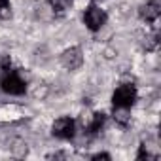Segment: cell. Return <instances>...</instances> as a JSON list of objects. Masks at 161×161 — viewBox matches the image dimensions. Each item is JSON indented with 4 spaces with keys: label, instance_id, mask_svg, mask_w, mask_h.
<instances>
[{
    "label": "cell",
    "instance_id": "cell-1",
    "mask_svg": "<svg viewBox=\"0 0 161 161\" xmlns=\"http://www.w3.org/2000/svg\"><path fill=\"white\" fill-rule=\"evenodd\" d=\"M0 89H2L6 95H25L27 93V80L21 76L19 70L8 68L6 72L0 74Z\"/></svg>",
    "mask_w": 161,
    "mask_h": 161
},
{
    "label": "cell",
    "instance_id": "cell-2",
    "mask_svg": "<svg viewBox=\"0 0 161 161\" xmlns=\"http://www.w3.org/2000/svg\"><path fill=\"white\" fill-rule=\"evenodd\" d=\"M136 99H138L136 87L133 84H121L112 93V106L114 108H127V110H131L135 106Z\"/></svg>",
    "mask_w": 161,
    "mask_h": 161
},
{
    "label": "cell",
    "instance_id": "cell-3",
    "mask_svg": "<svg viewBox=\"0 0 161 161\" xmlns=\"http://www.w3.org/2000/svg\"><path fill=\"white\" fill-rule=\"evenodd\" d=\"M82 19H84V25L87 27V31H91V32H99V31L106 25L108 15H106L104 10H101L99 6L91 4V6H87V8L84 10Z\"/></svg>",
    "mask_w": 161,
    "mask_h": 161
},
{
    "label": "cell",
    "instance_id": "cell-4",
    "mask_svg": "<svg viewBox=\"0 0 161 161\" xmlns=\"http://www.w3.org/2000/svg\"><path fill=\"white\" fill-rule=\"evenodd\" d=\"M51 135L59 140H72L76 135V121L70 116H63L55 119L51 125Z\"/></svg>",
    "mask_w": 161,
    "mask_h": 161
},
{
    "label": "cell",
    "instance_id": "cell-5",
    "mask_svg": "<svg viewBox=\"0 0 161 161\" xmlns=\"http://www.w3.org/2000/svg\"><path fill=\"white\" fill-rule=\"evenodd\" d=\"M161 15V0H146L138 6V17L146 25H153Z\"/></svg>",
    "mask_w": 161,
    "mask_h": 161
},
{
    "label": "cell",
    "instance_id": "cell-6",
    "mask_svg": "<svg viewBox=\"0 0 161 161\" xmlns=\"http://www.w3.org/2000/svg\"><path fill=\"white\" fill-rule=\"evenodd\" d=\"M61 64L66 70H78V68H82V64H84V51H82V47H78V46L66 47L61 53Z\"/></svg>",
    "mask_w": 161,
    "mask_h": 161
},
{
    "label": "cell",
    "instance_id": "cell-7",
    "mask_svg": "<svg viewBox=\"0 0 161 161\" xmlns=\"http://www.w3.org/2000/svg\"><path fill=\"white\" fill-rule=\"evenodd\" d=\"M104 125H106V114H104V112H95V114L89 118L87 123L84 121V129H86V133H87L89 136H97V135L104 129Z\"/></svg>",
    "mask_w": 161,
    "mask_h": 161
},
{
    "label": "cell",
    "instance_id": "cell-8",
    "mask_svg": "<svg viewBox=\"0 0 161 161\" xmlns=\"http://www.w3.org/2000/svg\"><path fill=\"white\" fill-rule=\"evenodd\" d=\"M112 116H114V121L119 125V127H129L131 125V114H129V110L127 108H114V112H112Z\"/></svg>",
    "mask_w": 161,
    "mask_h": 161
},
{
    "label": "cell",
    "instance_id": "cell-9",
    "mask_svg": "<svg viewBox=\"0 0 161 161\" xmlns=\"http://www.w3.org/2000/svg\"><path fill=\"white\" fill-rule=\"evenodd\" d=\"M47 4L55 14H63L74 4V0H47Z\"/></svg>",
    "mask_w": 161,
    "mask_h": 161
},
{
    "label": "cell",
    "instance_id": "cell-10",
    "mask_svg": "<svg viewBox=\"0 0 161 161\" xmlns=\"http://www.w3.org/2000/svg\"><path fill=\"white\" fill-rule=\"evenodd\" d=\"M157 47H159V32L153 31V32L146 34V38H144V49L146 51H155Z\"/></svg>",
    "mask_w": 161,
    "mask_h": 161
},
{
    "label": "cell",
    "instance_id": "cell-11",
    "mask_svg": "<svg viewBox=\"0 0 161 161\" xmlns=\"http://www.w3.org/2000/svg\"><path fill=\"white\" fill-rule=\"evenodd\" d=\"M10 15H12L10 0H0V19H8Z\"/></svg>",
    "mask_w": 161,
    "mask_h": 161
},
{
    "label": "cell",
    "instance_id": "cell-12",
    "mask_svg": "<svg viewBox=\"0 0 161 161\" xmlns=\"http://www.w3.org/2000/svg\"><path fill=\"white\" fill-rule=\"evenodd\" d=\"M155 157H157V153H150L148 146L146 144H140L138 153H136V159H155Z\"/></svg>",
    "mask_w": 161,
    "mask_h": 161
},
{
    "label": "cell",
    "instance_id": "cell-13",
    "mask_svg": "<svg viewBox=\"0 0 161 161\" xmlns=\"http://www.w3.org/2000/svg\"><path fill=\"white\" fill-rule=\"evenodd\" d=\"M8 68H12V59H10V55L0 53V74L6 72Z\"/></svg>",
    "mask_w": 161,
    "mask_h": 161
},
{
    "label": "cell",
    "instance_id": "cell-14",
    "mask_svg": "<svg viewBox=\"0 0 161 161\" xmlns=\"http://www.w3.org/2000/svg\"><path fill=\"white\" fill-rule=\"evenodd\" d=\"M91 159H93V161H99V159H106V161H110V159H112V155H110V153H106V152H99V153L91 155Z\"/></svg>",
    "mask_w": 161,
    "mask_h": 161
},
{
    "label": "cell",
    "instance_id": "cell-15",
    "mask_svg": "<svg viewBox=\"0 0 161 161\" xmlns=\"http://www.w3.org/2000/svg\"><path fill=\"white\" fill-rule=\"evenodd\" d=\"M91 2H103V0H91Z\"/></svg>",
    "mask_w": 161,
    "mask_h": 161
}]
</instances>
